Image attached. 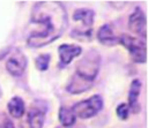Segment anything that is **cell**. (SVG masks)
<instances>
[{
    "mask_svg": "<svg viewBox=\"0 0 148 128\" xmlns=\"http://www.w3.org/2000/svg\"><path fill=\"white\" fill-rule=\"evenodd\" d=\"M0 128H15V126L13 125V122L9 119H5L1 123H0Z\"/></svg>",
    "mask_w": 148,
    "mask_h": 128,
    "instance_id": "2e32d148",
    "label": "cell"
},
{
    "mask_svg": "<svg viewBox=\"0 0 148 128\" xmlns=\"http://www.w3.org/2000/svg\"><path fill=\"white\" fill-rule=\"evenodd\" d=\"M94 16H95V13L88 8H80L73 13V20L75 22H80L84 27L86 31H91V25L94 23Z\"/></svg>",
    "mask_w": 148,
    "mask_h": 128,
    "instance_id": "30bf717a",
    "label": "cell"
},
{
    "mask_svg": "<svg viewBox=\"0 0 148 128\" xmlns=\"http://www.w3.org/2000/svg\"><path fill=\"white\" fill-rule=\"evenodd\" d=\"M103 107V99L98 95H94L89 97L86 100H81L76 103L72 111L75 116H79L81 119H89L94 115H96Z\"/></svg>",
    "mask_w": 148,
    "mask_h": 128,
    "instance_id": "277c9868",
    "label": "cell"
},
{
    "mask_svg": "<svg viewBox=\"0 0 148 128\" xmlns=\"http://www.w3.org/2000/svg\"><path fill=\"white\" fill-rule=\"evenodd\" d=\"M118 44H121L130 53L131 58L135 62H146L147 53H146V42L141 40L138 37H133L126 33L119 36Z\"/></svg>",
    "mask_w": 148,
    "mask_h": 128,
    "instance_id": "3957f363",
    "label": "cell"
},
{
    "mask_svg": "<svg viewBox=\"0 0 148 128\" xmlns=\"http://www.w3.org/2000/svg\"><path fill=\"white\" fill-rule=\"evenodd\" d=\"M7 107H8V112L9 114L13 116V118H21L23 114H24V111H25V106H24V101L22 100V98L15 96L13 97L8 104H7Z\"/></svg>",
    "mask_w": 148,
    "mask_h": 128,
    "instance_id": "7c38bea8",
    "label": "cell"
},
{
    "mask_svg": "<svg viewBox=\"0 0 148 128\" xmlns=\"http://www.w3.org/2000/svg\"><path fill=\"white\" fill-rule=\"evenodd\" d=\"M27 67V58L21 51L14 52L6 61V68L13 76H21Z\"/></svg>",
    "mask_w": 148,
    "mask_h": 128,
    "instance_id": "8992f818",
    "label": "cell"
},
{
    "mask_svg": "<svg viewBox=\"0 0 148 128\" xmlns=\"http://www.w3.org/2000/svg\"><path fill=\"white\" fill-rule=\"evenodd\" d=\"M58 52H59L60 66L65 67V66H68L74 58L79 57L82 53V48L81 46L75 44H62L59 46Z\"/></svg>",
    "mask_w": 148,
    "mask_h": 128,
    "instance_id": "52a82bcc",
    "label": "cell"
},
{
    "mask_svg": "<svg viewBox=\"0 0 148 128\" xmlns=\"http://www.w3.org/2000/svg\"><path fill=\"white\" fill-rule=\"evenodd\" d=\"M1 95H2V92H1V89H0V97H1Z\"/></svg>",
    "mask_w": 148,
    "mask_h": 128,
    "instance_id": "e0dca14e",
    "label": "cell"
},
{
    "mask_svg": "<svg viewBox=\"0 0 148 128\" xmlns=\"http://www.w3.org/2000/svg\"><path fill=\"white\" fill-rule=\"evenodd\" d=\"M50 54H40L39 57H37L36 59V67L38 70L40 71H44L49 68V65H50Z\"/></svg>",
    "mask_w": 148,
    "mask_h": 128,
    "instance_id": "5bb4252c",
    "label": "cell"
},
{
    "mask_svg": "<svg viewBox=\"0 0 148 128\" xmlns=\"http://www.w3.org/2000/svg\"><path fill=\"white\" fill-rule=\"evenodd\" d=\"M140 90H141V81L138 78L133 80L130 85V91H128V108L134 114L140 112V104L138 100Z\"/></svg>",
    "mask_w": 148,
    "mask_h": 128,
    "instance_id": "9c48e42d",
    "label": "cell"
},
{
    "mask_svg": "<svg viewBox=\"0 0 148 128\" xmlns=\"http://www.w3.org/2000/svg\"><path fill=\"white\" fill-rule=\"evenodd\" d=\"M116 113H117V115H118L121 120H126L127 116H128V113H130L128 105L125 104V103L118 105V107H117V110H116Z\"/></svg>",
    "mask_w": 148,
    "mask_h": 128,
    "instance_id": "9a60e30c",
    "label": "cell"
},
{
    "mask_svg": "<svg viewBox=\"0 0 148 128\" xmlns=\"http://www.w3.org/2000/svg\"><path fill=\"white\" fill-rule=\"evenodd\" d=\"M45 120V110L32 107L28 113V123L30 128H42Z\"/></svg>",
    "mask_w": 148,
    "mask_h": 128,
    "instance_id": "8fae6325",
    "label": "cell"
},
{
    "mask_svg": "<svg viewBox=\"0 0 148 128\" xmlns=\"http://www.w3.org/2000/svg\"><path fill=\"white\" fill-rule=\"evenodd\" d=\"M146 15L140 7H136L128 17V29L146 42Z\"/></svg>",
    "mask_w": 148,
    "mask_h": 128,
    "instance_id": "5b68a950",
    "label": "cell"
},
{
    "mask_svg": "<svg viewBox=\"0 0 148 128\" xmlns=\"http://www.w3.org/2000/svg\"><path fill=\"white\" fill-rule=\"evenodd\" d=\"M58 116H59V121L62 126L65 127H71L75 123V120H76V116L74 115L72 108H68V107H60L59 108V113H58Z\"/></svg>",
    "mask_w": 148,
    "mask_h": 128,
    "instance_id": "4fadbf2b",
    "label": "cell"
},
{
    "mask_svg": "<svg viewBox=\"0 0 148 128\" xmlns=\"http://www.w3.org/2000/svg\"><path fill=\"white\" fill-rule=\"evenodd\" d=\"M99 54L96 51H89L77 63L76 70L68 82L66 90L72 95H79L89 90L98 74Z\"/></svg>",
    "mask_w": 148,
    "mask_h": 128,
    "instance_id": "7a4b0ae2",
    "label": "cell"
},
{
    "mask_svg": "<svg viewBox=\"0 0 148 128\" xmlns=\"http://www.w3.org/2000/svg\"><path fill=\"white\" fill-rule=\"evenodd\" d=\"M97 39L103 44V45H108V46H112L118 44L119 42V36H117L114 33V30L112 28L111 24L106 23L104 25H102L98 31H97Z\"/></svg>",
    "mask_w": 148,
    "mask_h": 128,
    "instance_id": "ba28073f",
    "label": "cell"
},
{
    "mask_svg": "<svg viewBox=\"0 0 148 128\" xmlns=\"http://www.w3.org/2000/svg\"><path fill=\"white\" fill-rule=\"evenodd\" d=\"M31 24L42 30L30 33L27 38L29 47H43L58 39L66 30L68 20L64 5L59 1H38L31 10Z\"/></svg>",
    "mask_w": 148,
    "mask_h": 128,
    "instance_id": "6da1fadb",
    "label": "cell"
}]
</instances>
